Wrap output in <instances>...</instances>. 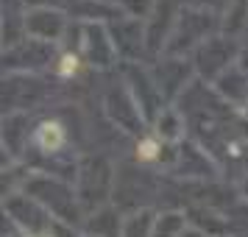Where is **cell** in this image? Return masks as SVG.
<instances>
[{"label":"cell","instance_id":"1","mask_svg":"<svg viewBox=\"0 0 248 237\" xmlns=\"http://www.w3.org/2000/svg\"><path fill=\"white\" fill-rule=\"evenodd\" d=\"M25 25H28V31H31L36 39H56V36L62 34V28H64L62 17H59L56 12H47V9L31 14Z\"/></svg>","mask_w":248,"mask_h":237},{"label":"cell","instance_id":"2","mask_svg":"<svg viewBox=\"0 0 248 237\" xmlns=\"http://www.w3.org/2000/svg\"><path fill=\"white\" fill-rule=\"evenodd\" d=\"M36 142L45 148V151H56V148H62V142H64L62 126H59V123H45V126H39V131H36Z\"/></svg>","mask_w":248,"mask_h":237},{"label":"cell","instance_id":"3","mask_svg":"<svg viewBox=\"0 0 248 237\" xmlns=\"http://www.w3.org/2000/svg\"><path fill=\"white\" fill-rule=\"evenodd\" d=\"M184 235V218L181 215H162L154 226V237H181Z\"/></svg>","mask_w":248,"mask_h":237},{"label":"cell","instance_id":"4","mask_svg":"<svg viewBox=\"0 0 248 237\" xmlns=\"http://www.w3.org/2000/svg\"><path fill=\"white\" fill-rule=\"evenodd\" d=\"M151 229H154L151 215L140 212V215L128 218V221L123 223V237H154V235H151Z\"/></svg>","mask_w":248,"mask_h":237}]
</instances>
